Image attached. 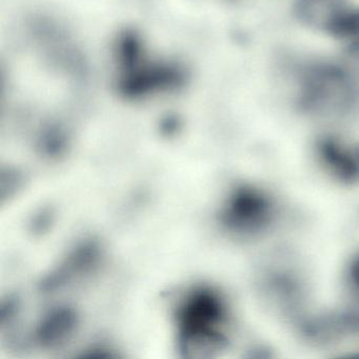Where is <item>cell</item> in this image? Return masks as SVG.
<instances>
[{"instance_id":"cell-4","label":"cell","mask_w":359,"mask_h":359,"mask_svg":"<svg viewBox=\"0 0 359 359\" xmlns=\"http://www.w3.org/2000/svg\"><path fill=\"white\" fill-rule=\"evenodd\" d=\"M317 155L330 173L340 182H359V144H348L333 136H323L316 142Z\"/></svg>"},{"instance_id":"cell-1","label":"cell","mask_w":359,"mask_h":359,"mask_svg":"<svg viewBox=\"0 0 359 359\" xmlns=\"http://www.w3.org/2000/svg\"><path fill=\"white\" fill-rule=\"evenodd\" d=\"M292 100L317 118H340L359 109V67L354 60L311 57L287 66Z\"/></svg>"},{"instance_id":"cell-2","label":"cell","mask_w":359,"mask_h":359,"mask_svg":"<svg viewBox=\"0 0 359 359\" xmlns=\"http://www.w3.org/2000/svg\"><path fill=\"white\" fill-rule=\"evenodd\" d=\"M276 218L272 197L255 187L239 188L224 212L226 224L236 232L258 234L268 230Z\"/></svg>"},{"instance_id":"cell-6","label":"cell","mask_w":359,"mask_h":359,"mask_svg":"<svg viewBox=\"0 0 359 359\" xmlns=\"http://www.w3.org/2000/svg\"><path fill=\"white\" fill-rule=\"evenodd\" d=\"M348 280L353 287L359 291V254L351 262L348 266Z\"/></svg>"},{"instance_id":"cell-5","label":"cell","mask_w":359,"mask_h":359,"mask_svg":"<svg viewBox=\"0 0 359 359\" xmlns=\"http://www.w3.org/2000/svg\"><path fill=\"white\" fill-rule=\"evenodd\" d=\"M262 292L273 306L289 314L297 312L304 302V283L287 269L266 272L262 279Z\"/></svg>"},{"instance_id":"cell-3","label":"cell","mask_w":359,"mask_h":359,"mask_svg":"<svg viewBox=\"0 0 359 359\" xmlns=\"http://www.w3.org/2000/svg\"><path fill=\"white\" fill-rule=\"evenodd\" d=\"M299 331L308 341L331 344L348 337L359 336V314L335 312L306 317L300 323Z\"/></svg>"}]
</instances>
